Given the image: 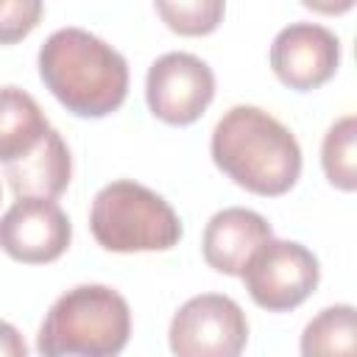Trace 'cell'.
Here are the masks:
<instances>
[{"mask_svg":"<svg viewBox=\"0 0 357 357\" xmlns=\"http://www.w3.org/2000/svg\"><path fill=\"white\" fill-rule=\"evenodd\" d=\"M321 165L332 187L351 192L357 187V117L346 114L329 126L321 145Z\"/></svg>","mask_w":357,"mask_h":357,"instance_id":"obj_14","label":"cell"},{"mask_svg":"<svg viewBox=\"0 0 357 357\" xmlns=\"http://www.w3.org/2000/svg\"><path fill=\"white\" fill-rule=\"evenodd\" d=\"M212 162L254 195H284L301 176L296 134L259 106H231L212 131Z\"/></svg>","mask_w":357,"mask_h":357,"instance_id":"obj_1","label":"cell"},{"mask_svg":"<svg viewBox=\"0 0 357 357\" xmlns=\"http://www.w3.org/2000/svg\"><path fill=\"white\" fill-rule=\"evenodd\" d=\"M70 240V218L50 198H17L0 218V248L17 262H53L67 251Z\"/></svg>","mask_w":357,"mask_h":357,"instance_id":"obj_8","label":"cell"},{"mask_svg":"<svg viewBox=\"0 0 357 357\" xmlns=\"http://www.w3.org/2000/svg\"><path fill=\"white\" fill-rule=\"evenodd\" d=\"M47 131H50V123L33 95H28L20 86H0V162L3 165L31 153L45 139Z\"/></svg>","mask_w":357,"mask_h":357,"instance_id":"obj_12","label":"cell"},{"mask_svg":"<svg viewBox=\"0 0 357 357\" xmlns=\"http://www.w3.org/2000/svg\"><path fill=\"white\" fill-rule=\"evenodd\" d=\"M131 335L128 301L106 284H75L47 310L36 351L42 357H117Z\"/></svg>","mask_w":357,"mask_h":357,"instance_id":"obj_3","label":"cell"},{"mask_svg":"<svg viewBox=\"0 0 357 357\" xmlns=\"http://www.w3.org/2000/svg\"><path fill=\"white\" fill-rule=\"evenodd\" d=\"M240 279L257 307L268 312H287L310 298L318 287L321 268L318 257L307 245L273 237L248 257Z\"/></svg>","mask_w":357,"mask_h":357,"instance_id":"obj_5","label":"cell"},{"mask_svg":"<svg viewBox=\"0 0 357 357\" xmlns=\"http://www.w3.org/2000/svg\"><path fill=\"white\" fill-rule=\"evenodd\" d=\"M0 357H31L25 337L8 321H0Z\"/></svg>","mask_w":357,"mask_h":357,"instance_id":"obj_17","label":"cell"},{"mask_svg":"<svg viewBox=\"0 0 357 357\" xmlns=\"http://www.w3.org/2000/svg\"><path fill=\"white\" fill-rule=\"evenodd\" d=\"M42 17L39 0H0V45L25 39Z\"/></svg>","mask_w":357,"mask_h":357,"instance_id":"obj_16","label":"cell"},{"mask_svg":"<svg viewBox=\"0 0 357 357\" xmlns=\"http://www.w3.org/2000/svg\"><path fill=\"white\" fill-rule=\"evenodd\" d=\"M39 75L56 100L78 117H106L128 95V64L100 36L67 25L39 47Z\"/></svg>","mask_w":357,"mask_h":357,"instance_id":"obj_2","label":"cell"},{"mask_svg":"<svg viewBox=\"0 0 357 357\" xmlns=\"http://www.w3.org/2000/svg\"><path fill=\"white\" fill-rule=\"evenodd\" d=\"M89 229L98 245L117 254L167 251L184 234L176 209L159 192L131 178H117L98 190Z\"/></svg>","mask_w":357,"mask_h":357,"instance_id":"obj_4","label":"cell"},{"mask_svg":"<svg viewBox=\"0 0 357 357\" xmlns=\"http://www.w3.org/2000/svg\"><path fill=\"white\" fill-rule=\"evenodd\" d=\"M273 240L271 223L245 206H229L209 218L201 240V251L209 268L226 276H240L248 257Z\"/></svg>","mask_w":357,"mask_h":357,"instance_id":"obj_10","label":"cell"},{"mask_svg":"<svg viewBox=\"0 0 357 357\" xmlns=\"http://www.w3.org/2000/svg\"><path fill=\"white\" fill-rule=\"evenodd\" d=\"M215 98V73L195 53L170 50L145 75V100L156 120L167 126L195 123Z\"/></svg>","mask_w":357,"mask_h":357,"instance_id":"obj_7","label":"cell"},{"mask_svg":"<svg viewBox=\"0 0 357 357\" xmlns=\"http://www.w3.org/2000/svg\"><path fill=\"white\" fill-rule=\"evenodd\" d=\"M8 187L17 198H59L73 178V156L56 128L17 162L6 165Z\"/></svg>","mask_w":357,"mask_h":357,"instance_id":"obj_11","label":"cell"},{"mask_svg":"<svg viewBox=\"0 0 357 357\" xmlns=\"http://www.w3.org/2000/svg\"><path fill=\"white\" fill-rule=\"evenodd\" d=\"M226 6L220 0H159L156 3V14L167 22L170 31L184 33V36H204L212 33L220 20H223Z\"/></svg>","mask_w":357,"mask_h":357,"instance_id":"obj_15","label":"cell"},{"mask_svg":"<svg viewBox=\"0 0 357 357\" xmlns=\"http://www.w3.org/2000/svg\"><path fill=\"white\" fill-rule=\"evenodd\" d=\"M167 343L173 357H240L248 343V321L234 298L201 293L176 310Z\"/></svg>","mask_w":357,"mask_h":357,"instance_id":"obj_6","label":"cell"},{"mask_svg":"<svg viewBox=\"0 0 357 357\" xmlns=\"http://www.w3.org/2000/svg\"><path fill=\"white\" fill-rule=\"evenodd\" d=\"M340 64V39L321 22H290L271 45V67L276 78L296 89L310 92L326 84Z\"/></svg>","mask_w":357,"mask_h":357,"instance_id":"obj_9","label":"cell"},{"mask_svg":"<svg viewBox=\"0 0 357 357\" xmlns=\"http://www.w3.org/2000/svg\"><path fill=\"white\" fill-rule=\"evenodd\" d=\"M301 357H357V324L351 304L324 307L307 321L301 340Z\"/></svg>","mask_w":357,"mask_h":357,"instance_id":"obj_13","label":"cell"}]
</instances>
